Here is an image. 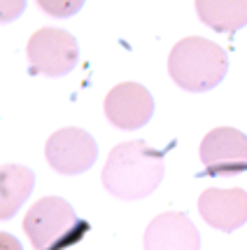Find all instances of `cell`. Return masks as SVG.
Instances as JSON below:
<instances>
[{
    "instance_id": "cell-7",
    "label": "cell",
    "mask_w": 247,
    "mask_h": 250,
    "mask_svg": "<svg viewBox=\"0 0 247 250\" xmlns=\"http://www.w3.org/2000/svg\"><path fill=\"white\" fill-rule=\"evenodd\" d=\"M103 110L117 129L138 131L154 117V96L138 82H124L110 89Z\"/></svg>"
},
{
    "instance_id": "cell-1",
    "label": "cell",
    "mask_w": 247,
    "mask_h": 250,
    "mask_svg": "<svg viewBox=\"0 0 247 250\" xmlns=\"http://www.w3.org/2000/svg\"><path fill=\"white\" fill-rule=\"evenodd\" d=\"M166 175L163 150H154L142 141L119 143L103 168V187L124 201H138L154 194Z\"/></svg>"
},
{
    "instance_id": "cell-3",
    "label": "cell",
    "mask_w": 247,
    "mask_h": 250,
    "mask_svg": "<svg viewBox=\"0 0 247 250\" xmlns=\"http://www.w3.org/2000/svg\"><path fill=\"white\" fill-rule=\"evenodd\" d=\"M91 225L61 196L40 199L23 218V231L35 250H68L84 239Z\"/></svg>"
},
{
    "instance_id": "cell-2",
    "label": "cell",
    "mask_w": 247,
    "mask_h": 250,
    "mask_svg": "<svg viewBox=\"0 0 247 250\" xmlns=\"http://www.w3.org/2000/svg\"><path fill=\"white\" fill-rule=\"evenodd\" d=\"M168 73L177 87L191 94L212 91L228 73V56L217 42L205 38H182L168 56Z\"/></svg>"
},
{
    "instance_id": "cell-5",
    "label": "cell",
    "mask_w": 247,
    "mask_h": 250,
    "mask_svg": "<svg viewBox=\"0 0 247 250\" xmlns=\"http://www.w3.org/2000/svg\"><path fill=\"white\" fill-rule=\"evenodd\" d=\"M201 178H231L247 173V136L233 126H217L201 143Z\"/></svg>"
},
{
    "instance_id": "cell-10",
    "label": "cell",
    "mask_w": 247,
    "mask_h": 250,
    "mask_svg": "<svg viewBox=\"0 0 247 250\" xmlns=\"http://www.w3.org/2000/svg\"><path fill=\"white\" fill-rule=\"evenodd\" d=\"M35 187V173L19 164H5L0 168V218L10 220L19 213Z\"/></svg>"
},
{
    "instance_id": "cell-11",
    "label": "cell",
    "mask_w": 247,
    "mask_h": 250,
    "mask_svg": "<svg viewBox=\"0 0 247 250\" xmlns=\"http://www.w3.org/2000/svg\"><path fill=\"white\" fill-rule=\"evenodd\" d=\"M196 12L217 33H236L247 26V0H196Z\"/></svg>"
},
{
    "instance_id": "cell-12",
    "label": "cell",
    "mask_w": 247,
    "mask_h": 250,
    "mask_svg": "<svg viewBox=\"0 0 247 250\" xmlns=\"http://www.w3.org/2000/svg\"><path fill=\"white\" fill-rule=\"evenodd\" d=\"M0 241H2V250H23L21 243L14 239L12 234H7V231H2V234H0Z\"/></svg>"
},
{
    "instance_id": "cell-9",
    "label": "cell",
    "mask_w": 247,
    "mask_h": 250,
    "mask_svg": "<svg viewBox=\"0 0 247 250\" xmlns=\"http://www.w3.org/2000/svg\"><path fill=\"white\" fill-rule=\"evenodd\" d=\"M145 250H201V234L189 215L161 213L145 229Z\"/></svg>"
},
{
    "instance_id": "cell-8",
    "label": "cell",
    "mask_w": 247,
    "mask_h": 250,
    "mask_svg": "<svg viewBox=\"0 0 247 250\" xmlns=\"http://www.w3.org/2000/svg\"><path fill=\"white\" fill-rule=\"evenodd\" d=\"M198 210L210 227L231 234L247 222V192L240 187L233 189L210 187L198 196Z\"/></svg>"
},
{
    "instance_id": "cell-4",
    "label": "cell",
    "mask_w": 247,
    "mask_h": 250,
    "mask_svg": "<svg viewBox=\"0 0 247 250\" xmlns=\"http://www.w3.org/2000/svg\"><path fill=\"white\" fill-rule=\"evenodd\" d=\"M26 56L31 75L63 77L79 63V44L75 35L63 28H40L28 38Z\"/></svg>"
},
{
    "instance_id": "cell-6",
    "label": "cell",
    "mask_w": 247,
    "mask_h": 250,
    "mask_svg": "<svg viewBox=\"0 0 247 250\" xmlns=\"http://www.w3.org/2000/svg\"><path fill=\"white\" fill-rule=\"evenodd\" d=\"M44 157L56 173L79 175L86 173L98 159L96 138L84 129L65 126L49 136L44 145Z\"/></svg>"
}]
</instances>
